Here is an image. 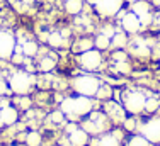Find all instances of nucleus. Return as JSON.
<instances>
[{"mask_svg":"<svg viewBox=\"0 0 160 146\" xmlns=\"http://www.w3.org/2000/svg\"><path fill=\"white\" fill-rule=\"evenodd\" d=\"M109 46H111V37H108L106 34H102V32L94 39V48L99 49V51H101V49H108Z\"/></svg>","mask_w":160,"mask_h":146,"instance_id":"aec40b11","label":"nucleus"},{"mask_svg":"<svg viewBox=\"0 0 160 146\" xmlns=\"http://www.w3.org/2000/svg\"><path fill=\"white\" fill-rule=\"evenodd\" d=\"M34 82H36L34 75H31L29 71H24V70H17L9 76V82L7 83H9V88L12 94L28 95V94H31Z\"/></svg>","mask_w":160,"mask_h":146,"instance_id":"f03ea898","label":"nucleus"},{"mask_svg":"<svg viewBox=\"0 0 160 146\" xmlns=\"http://www.w3.org/2000/svg\"><path fill=\"white\" fill-rule=\"evenodd\" d=\"M82 7H83L82 0H67V2H65V10L72 15L80 14L82 12Z\"/></svg>","mask_w":160,"mask_h":146,"instance_id":"a211bd4d","label":"nucleus"},{"mask_svg":"<svg viewBox=\"0 0 160 146\" xmlns=\"http://www.w3.org/2000/svg\"><path fill=\"white\" fill-rule=\"evenodd\" d=\"M124 128L128 131H133L135 129V119H124Z\"/></svg>","mask_w":160,"mask_h":146,"instance_id":"2f4dec72","label":"nucleus"},{"mask_svg":"<svg viewBox=\"0 0 160 146\" xmlns=\"http://www.w3.org/2000/svg\"><path fill=\"white\" fill-rule=\"evenodd\" d=\"M94 102L90 97H83V95H75V97H67L60 105V110L67 116L70 121H77V119L89 116L92 112Z\"/></svg>","mask_w":160,"mask_h":146,"instance_id":"f257e3e1","label":"nucleus"},{"mask_svg":"<svg viewBox=\"0 0 160 146\" xmlns=\"http://www.w3.org/2000/svg\"><path fill=\"white\" fill-rule=\"evenodd\" d=\"M143 138H147L150 143L158 144L160 143V117H153L148 122H145L140 129Z\"/></svg>","mask_w":160,"mask_h":146,"instance_id":"6e6552de","label":"nucleus"},{"mask_svg":"<svg viewBox=\"0 0 160 146\" xmlns=\"http://www.w3.org/2000/svg\"><path fill=\"white\" fill-rule=\"evenodd\" d=\"M68 141L73 146H87V143H89V133L83 128H77L73 133L68 134Z\"/></svg>","mask_w":160,"mask_h":146,"instance_id":"ddd939ff","label":"nucleus"},{"mask_svg":"<svg viewBox=\"0 0 160 146\" xmlns=\"http://www.w3.org/2000/svg\"><path fill=\"white\" fill-rule=\"evenodd\" d=\"M131 55L138 56V58H147V56H150V48H148V44L145 43L142 37H136V39L133 41Z\"/></svg>","mask_w":160,"mask_h":146,"instance_id":"4468645a","label":"nucleus"},{"mask_svg":"<svg viewBox=\"0 0 160 146\" xmlns=\"http://www.w3.org/2000/svg\"><path fill=\"white\" fill-rule=\"evenodd\" d=\"M153 3H155V5H158V7H160V0H153Z\"/></svg>","mask_w":160,"mask_h":146,"instance_id":"c9c22d12","label":"nucleus"},{"mask_svg":"<svg viewBox=\"0 0 160 146\" xmlns=\"http://www.w3.org/2000/svg\"><path fill=\"white\" fill-rule=\"evenodd\" d=\"M97 146H119V139H118L114 134H104V136L99 139Z\"/></svg>","mask_w":160,"mask_h":146,"instance_id":"4be33fe9","label":"nucleus"},{"mask_svg":"<svg viewBox=\"0 0 160 146\" xmlns=\"http://www.w3.org/2000/svg\"><path fill=\"white\" fill-rule=\"evenodd\" d=\"M106 128V117L101 112H90L89 121L83 124V129L90 134H99L101 131H104Z\"/></svg>","mask_w":160,"mask_h":146,"instance_id":"1a4fd4ad","label":"nucleus"},{"mask_svg":"<svg viewBox=\"0 0 160 146\" xmlns=\"http://www.w3.org/2000/svg\"><path fill=\"white\" fill-rule=\"evenodd\" d=\"M129 9H131L133 14H136V15L140 17V22H142V26L150 22V10H152V7L148 5L147 2H142V0H138V2H133Z\"/></svg>","mask_w":160,"mask_h":146,"instance_id":"9b49d317","label":"nucleus"},{"mask_svg":"<svg viewBox=\"0 0 160 146\" xmlns=\"http://www.w3.org/2000/svg\"><path fill=\"white\" fill-rule=\"evenodd\" d=\"M158 105H160L158 99L147 97V102H145V110H147V112H155V110L158 109Z\"/></svg>","mask_w":160,"mask_h":146,"instance_id":"393cba45","label":"nucleus"},{"mask_svg":"<svg viewBox=\"0 0 160 146\" xmlns=\"http://www.w3.org/2000/svg\"><path fill=\"white\" fill-rule=\"evenodd\" d=\"M19 100H21V107H24V109H28V107L31 105V100H29L28 97H26V99H19Z\"/></svg>","mask_w":160,"mask_h":146,"instance_id":"72a5a7b5","label":"nucleus"},{"mask_svg":"<svg viewBox=\"0 0 160 146\" xmlns=\"http://www.w3.org/2000/svg\"><path fill=\"white\" fill-rule=\"evenodd\" d=\"M158 24H160V17H158Z\"/></svg>","mask_w":160,"mask_h":146,"instance_id":"4c0bfd02","label":"nucleus"},{"mask_svg":"<svg viewBox=\"0 0 160 146\" xmlns=\"http://www.w3.org/2000/svg\"><path fill=\"white\" fill-rule=\"evenodd\" d=\"M128 44V36H126V32H121V31H116V34L111 37V46L112 48H116V49H121V48H124V46Z\"/></svg>","mask_w":160,"mask_h":146,"instance_id":"dca6fc26","label":"nucleus"},{"mask_svg":"<svg viewBox=\"0 0 160 146\" xmlns=\"http://www.w3.org/2000/svg\"><path fill=\"white\" fill-rule=\"evenodd\" d=\"M112 58L116 61H128V55H126V53H123V51H116L112 55Z\"/></svg>","mask_w":160,"mask_h":146,"instance_id":"c85d7f7f","label":"nucleus"},{"mask_svg":"<svg viewBox=\"0 0 160 146\" xmlns=\"http://www.w3.org/2000/svg\"><path fill=\"white\" fill-rule=\"evenodd\" d=\"M16 48H17L16 36L7 29H0V60L12 58Z\"/></svg>","mask_w":160,"mask_h":146,"instance_id":"39448f33","label":"nucleus"},{"mask_svg":"<svg viewBox=\"0 0 160 146\" xmlns=\"http://www.w3.org/2000/svg\"><path fill=\"white\" fill-rule=\"evenodd\" d=\"M49 121H51V122H56V124H60V122L65 121V114L62 112V110H55V112L49 114Z\"/></svg>","mask_w":160,"mask_h":146,"instance_id":"cd10ccee","label":"nucleus"},{"mask_svg":"<svg viewBox=\"0 0 160 146\" xmlns=\"http://www.w3.org/2000/svg\"><path fill=\"white\" fill-rule=\"evenodd\" d=\"M26 144L28 146H39L41 144V134L38 131H31L26 134Z\"/></svg>","mask_w":160,"mask_h":146,"instance_id":"5701e85b","label":"nucleus"},{"mask_svg":"<svg viewBox=\"0 0 160 146\" xmlns=\"http://www.w3.org/2000/svg\"><path fill=\"white\" fill-rule=\"evenodd\" d=\"M87 2H89V3H90V5H96V3L99 2V0H87Z\"/></svg>","mask_w":160,"mask_h":146,"instance_id":"f704fd0d","label":"nucleus"},{"mask_svg":"<svg viewBox=\"0 0 160 146\" xmlns=\"http://www.w3.org/2000/svg\"><path fill=\"white\" fill-rule=\"evenodd\" d=\"M121 26H123L124 32H128V34H135V32H138V31L142 29L140 17L136 14H133V12H128L123 19H121Z\"/></svg>","mask_w":160,"mask_h":146,"instance_id":"9d476101","label":"nucleus"},{"mask_svg":"<svg viewBox=\"0 0 160 146\" xmlns=\"http://www.w3.org/2000/svg\"><path fill=\"white\" fill-rule=\"evenodd\" d=\"M65 36H68V31H60V32L55 31V32H51L48 36V44L51 46V48H62Z\"/></svg>","mask_w":160,"mask_h":146,"instance_id":"2eb2a0df","label":"nucleus"},{"mask_svg":"<svg viewBox=\"0 0 160 146\" xmlns=\"http://www.w3.org/2000/svg\"><path fill=\"white\" fill-rule=\"evenodd\" d=\"M0 128H3V122H2V119H0Z\"/></svg>","mask_w":160,"mask_h":146,"instance_id":"e433bc0d","label":"nucleus"},{"mask_svg":"<svg viewBox=\"0 0 160 146\" xmlns=\"http://www.w3.org/2000/svg\"><path fill=\"white\" fill-rule=\"evenodd\" d=\"M102 63V55L99 49H87V51L80 53L78 56V65L83 68L85 71H96L101 68Z\"/></svg>","mask_w":160,"mask_h":146,"instance_id":"20e7f679","label":"nucleus"},{"mask_svg":"<svg viewBox=\"0 0 160 146\" xmlns=\"http://www.w3.org/2000/svg\"><path fill=\"white\" fill-rule=\"evenodd\" d=\"M124 0H99L96 3V12L102 17H114L121 10Z\"/></svg>","mask_w":160,"mask_h":146,"instance_id":"0eeeda50","label":"nucleus"},{"mask_svg":"<svg viewBox=\"0 0 160 146\" xmlns=\"http://www.w3.org/2000/svg\"><path fill=\"white\" fill-rule=\"evenodd\" d=\"M111 95H112V90H111V88L101 85V88H99L97 94H96V97H99V99H109Z\"/></svg>","mask_w":160,"mask_h":146,"instance_id":"bb28decb","label":"nucleus"},{"mask_svg":"<svg viewBox=\"0 0 160 146\" xmlns=\"http://www.w3.org/2000/svg\"><path fill=\"white\" fill-rule=\"evenodd\" d=\"M77 128H78V126L75 124V122H68V124H67V128H65V129H67V133L70 134V133H73Z\"/></svg>","mask_w":160,"mask_h":146,"instance_id":"473e14b6","label":"nucleus"},{"mask_svg":"<svg viewBox=\"0 0 160 146\" xmlns=\"http://www.w3.org/2000/svg\"><path fill=\"white\" fill-rule=\"evenodd\" d=\"M102 34H106L108 37H112L114 34H116V29H114L112 26H108V27H104V29H102Z\"/></svg>","mask_w":160,"mask_h":146,"instance_id":"7c9ffc66","label":"nucleus"},{"mask_svg":"<svg viewBox=\"0 0 160 146\" xmlns=\"http://www.w3.org/2000/svg\"><path fill=\"white\" fill-rule=\"evenodd\" d=\"M94 48V41L92 39H80L75 43L73 46V51L75 53H83V51H87V49H92Z\"/></svg>","mask_w":160,"mask_h":146,"instance_id":"412c9836","label":"nucleus"},{"mask_svg":"<svg viewBox=\"0 0 160 146\" xmlns=\"http://www.w3.org/2000/svg\"><path fill=\"white\" fill-rule=\"evenodd\" d=\"M158 65H160V61H158Z\"/></svg>","mask_w":160,"mask_h":146,"instance_id":"58836bf2","label":"nucleus"},{"mask_svg":"<svg viewBox=\"0 0 160 146\" xmlns=\"http://www.w3.org/2000/svg\"><path fill=\"white\" fill-rule=\"evenodd\" d=\"M145 102L147 97L142 92H129L124 99V110L129 114H140L145 110Z\"/></svg>","mask_w":160,"mask_h":146,"instance_id":"423d86ee","label":"nucleus"},{"mask_svg":"<svg viewBox=\"0 0 160 146\" xmlns=\"http://www.w3.org/2000/svg\"><path fill=\"white\" fill-rule=\"evenodd\" d=\"M16 49H19L24 56H34L39 48H38V44L34 43V41H26V43L21 44V48H16Z\"/></svg>","mask_w":160,"mask_h":146,"instance_id":"f3484780","label":"nucleus"},{"mask_svg":"<svg viewBox=\"0 0 160 146\" xmlns=\"http://www.w3.org/2000/svg\"><path fill=\"white\" fill-rule=\"evenodd\" d=\"M9 92H10L9 83L3 82V80H0V97H2V95H5V94H9Z\"/></svg>","mask_w":160,"mask_h":146,"instance_id":"c756f323","label":"nucleus"},{"mask_svg":"<svg viewBox=\"0 0 160 146\" xmlns=\"http://www.w3.org/2000/svg\"><path fill=\"white\" fill-rule=\"evenodd\" d=\"M38 66H39L41 71H51L56 66V56H44V58H41Z\"/></svg>","mask_w":160,"mask_h":146,"instance_id":"6ab92c4d","label":"nucleus"},{"mask_svg":"<svg viewBox=\"0 0 160 146\" xmlns=\"http://www.w3.org/2000/svg\"><path fill=\"white\" fill-rule=\"evenodd\" d=\"M126 146H150V141H148L147 138H143L142 134H138V136L129 138V141H128Z\"/></svg>","mask_w":160,"mask_h":146,"instance_id":"b1692460","label":"nucleus"},{"mask_svg":"<svg viewBox=\"0 0 160 146\" xmlns=\"http://www.w3.org/2000/svg\"><path fill=\"white\" fill-rule=\"evenodd\" d=\"M0 119H2L3 126H12L17 122L19 119V112L16 107H12L10 104H7V105H2L0 107Z\"/></svg>","mask_w":160,"mask_h":146,"instance_id":"f8f14e48","label":"nucleus"},{"mask_svg":"<svg viewBox=\"0 0 160 146\" xmlns=\"http://www.w3.org/2000/svg\"><path fill=\"white\" fill-rule=\"evenodd\" d=\"M101 80L94 75H78L73 78L72 87L77 92V95H83V97H96L97 90L101 88Z\"/></svg>","mask_w":160,"mask_h":146,"instance_id":"7ed1b4c3","label":"nucleus"},{"mask_svg":"<svg viewBox=\"0 0 160 146\" xmlns=\"http://www.w3.org/2000/svg\"><path fill=\"white\" fill-rule=\"evenodd\" d=\"M116 71L123 73V75H128L131 71V66H129L128 61H116Z\"/></svg>","mask_w":160,"mask_h":146,"instance_id":"a878e982","label":"nucleus"}]
</instances>
